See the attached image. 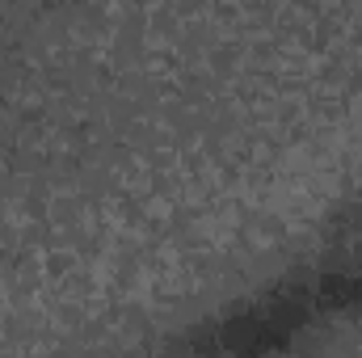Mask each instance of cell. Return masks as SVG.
Wrapping results in <instances>:
<instances>
[{
    "instance_id": "cell-1",
    "label": "cell",
    "mask_w": 362,
    "mask_h": 358,
    "mask_svg": "<svg viewBox=\"0 0 362 358\" xmlns=\"http://www.w3.org/2000/svg\"><path fill=\"white\" fill-rule=\"evenodd\" d=\"M320 270L329 274V282H333V291H337V299L346 308V321L362 316V211L350 224V232L337 241L333 258L320 262Z\"/></svg>"
}]
</instances>
